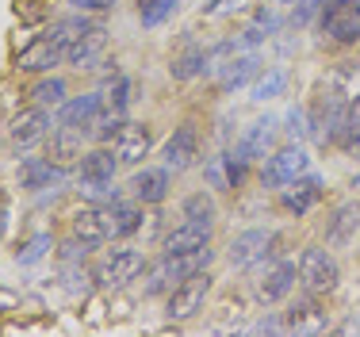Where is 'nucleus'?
I'll list each match as a JSON object with an SVG mask.
<instances>
[{
  "label": "nucleus",
  "mask_w": 360,
  "mask_h": 337,
  "mask_svg": "<svg viewBox=\"0 0 360 337\" xmlns=\"http://www.w3.org/2000/svg\"><path fill=\"white\" fill-rule=\"evenodd\" d=\"M295 276H299L295 265H276V269L257 284V299H261V303H280V299L295 288Z\"/></svg>",
  "instance_id": "nucleus-24"
},
{
  "label": "nucleus",
  "mask_w": 360,
  "mask_h": 337,
  "mask_svg": "<svg viewBox=\"0 0 360 337\" xmlns=\"http://www.w3.org/2000/svg\"><path fill=\"white\" fill-rule=\"evenodd\" d=\"M276 23H280V20H276V12H261L253 27H245V31H242V42H245V46H257V42H264L272 31H276Z\"/></svg>",
  "instance_id": "nucleus-35"
},
{
  "label": "nucleus",
  "mask_w": 360,
  "mask_h": 337,
  "mask_svg": "<svg viewBox=\"0 0 360 337\" xmlns=\"http://www.w3.org/2000/svg\"><path fill=\"white\" fill-rule=\"evenodd\" d=\"M322 34L338 46L360 42V0H330L322 8Z\"/></svg>",
  "instance_id": "nucleus-5"
},
{
  "label": "nucleus",
  "mask_w": 360,
  "mask_h": 337,
  "mask_svg": "<svg viewBox=\"0 0 360 337\" xmlns=\"http://www.w3.org/2000/svg\"><path fill=\"white\" fill-rule=\"evenodd\" d=\"M303 172H311V153H307L303 146H284V150H276L264 161L261 177L269 188H284L291 180H299Z\"/></svg>",
  "instance_id": "nucleus-6"
},
{
  "label": "nucleus",
  "mask_w": 360,
  "mask_h": 337,
  "mask_svg": "<svg viewBox=\"0 0 360 337\" xmlns=\"http://www.w3.org/2000/svg\"><path fill=\"white\" fill-rule=\"evenodd\" d=\"M242 169H245V158L242 153H234V158H211L207 161V180L211 188H219V192H230V188H238V180H242Z\"/></svg>",
  "instance_id": "nucleus-25"
},
{
  "label": "nucleus",
  "mask_w": 360,
  "mask_h": 337,
  "mask_svg": "<svg viewBox=\"0 0 360 337\" xmlns=\"http://www.w3.org/2000/svg\"><path fill=\"white\" fill-rule=\"evenodd\" d=\"M27 100L39 103V108H62V103L70 100V96H65V81H62V77H50V73L39 77V81L27 89Z\"/></svg>",
  "instance_id": "nucleus-30"
},
{
  "label": "nucleus",
  "mask_w": 360,
  "mask_h": 337,
  "mask_svg": "<svg viewBox=\"0 0 360 337\" xmlns=\"http://www.w3.org/2000/svg\"><path fill=\"white\" fill-rule=\"evenodd\" d=\"M161 161H165L169 172H184L200 161V138H195V127H176L173 138L161 146Z\"/></svg>",
  "instance_id": "nucleus-11"
},
{
  "label": "nucleus",
  "mask_w": 360,
  "mask_h": 337,
  "mask_svg": "<svg viewBox=\"0 0 360 337\" xmlns=\"http://www.w3.org/2000/svg\"><path fill=\"white\" fill-rule=\"evenodd\" d=\"M322 188H326L322 177H314V172H303L299 180H291V184L280 188V203H284L291 215H311L314 203L322 200Z\"/></svg>",
  "instance_id": "nucleus-12"
},
{
  "label": "nucleus",
  "mask_w": 360,
  "mask_h": 337,
  "mask_svg": "<svg viewBox=\"0 0 360 337\" xmlns=\"http://www.w3.org/2000/svg\"><path fill=\"white\" fill-rule=\"evenodd\" d=\"M115 169H119L115 150H104V146H96L81 158V180H115Z\"/></svg>",
  "instance_id": "nucleus-28"
},
{
  "label": "nucleus",
  "mask_w": 360,
  "mask_h": 337,
  "mask_svg": "<svg viewBox=\"0 0 360 337\" xmlns=\"http://www.w3.org/2000/svg\"><path fill=\"white\" fill-rule=\"evenodd\" d=\"M257 0H215V15H234V12H250Z\"/></svg>",
  "instance_id": "nucleus-37"
},
{
  "label": "nucleus",
  "mask_w": 360,
  "mask_h": 337,
  "mask_svg": "<svg viewBox=\"0 0 360 337\" xmlns=\"http://www.w3.org/2000/svg\"><path fill=\"white\" fill-rule=\"evenodd\" d=\"M176 0H139V20L142 27H161V23L173 15Z\"/></svg>",
  "instance_id": "nucleus-31"
},
{
  "label": "nucleus",
  "mask_w": 360,
  "mask_h": 337,
  "mask_svg": "<svg viewBox=\"0 0 360 337\" xmlns=\"http://www.w3.org/2000/svg\"><path fill=\"white\" fill-rule=\"evenodd\" d=\"M62 62H65V50L58 46V42H50L46 34H39V39L15 58V65H20L23 73H50V69L62 65Z\"/></svg>",
  "instance_id": "nucleus-16"
},
{
  "label": "nucleus",
  "mask_w": 360,
  "mask_h": 337,
  "mask_svg": "<svg viewBox=\"0 0 360 337\" xmlns=\"http://www.w3.org/2000/svg\"><path fill=\"white\" fill-rule=\"evenodd\" d=\"M50 134V111L39 108V103H31V108H23L20 115L8 123V138H12L20 150H31V146L46 142Z\"/></svg>",
  "instance_id": "nucleus-9"
},
{
  "label": "nucleus",
  "mask_w": 360,
  "mask_h": 337,
  "mask_svg": "<svg viewBox=\"0 0 360 337\" xmlns=\"http://www.w3.org/2000/svg\"><path fill=\"white\" fill-rule=\"evenodd\" d=\"M70 227H73V238L81 249H100L111 241V222H108L104 203H89V207H81V211H73Z\"/></svg>",
  "instance_id": "nucleus-7"
},
{
  "label": "nucleus",
  "mask_w": 360,
  "mask_h": 337,
  "mask_svg": "<svg viewBox=\"0 0 360 337\" xmlns=\"http://www.w3.org/2000/svg\"><path fill=\"white\" fill-rule=\"evenodd\" d=\"M104 46H108V31L100 27H92V31H84L81 39L73 42L70 50H65V65H77V69H92L104 58Z\"/></svg>",
  "instance_id": "nucleus-18"
},
{
  "label": "nucleus",
  "mask_w": 360,
  "mask_h": 337,
  "mask_svg": "<svg viewBox=\"0 0 360 337\" xmlns=\"http://www.w3.org/2000/svg\"><path fill=\"white\" fill-rule=\"evenodd\" d=\"M142 269H146V257L139 253V249L115 246V249H104V253L96 257L92 280H96L100 288H123V284H131Z\"/></svg>",
  "instance_id": "nucleus-2"
},
{
  "label": "nucleus",
  "mask_w": 360,
  "mask_h": 337,
  "mask_svg": "<svg viewBox=\"0 0 360 337\" xmlns=\"http://www.w3.org/2000/svg\"><path fill=\"white\" fill-rule=\"evenodd\" d=\"M207 295H211V276H207V269L184 276V280L169 291V303H165L169 322H188V318H195L203 310V303H207Z\"/></svg>",
  "instance_id": "nucleus-4"
},
{
  "label": "nucleus",
  "mask_w": 360,
  "mask_h": 337,
  "mask_svg": "<svg viewBox=\"0 0 360 337\" xmlns=\"http://www.w3.org/2000/svg\"><path fill=\"white\" fill-rule=\"evenodd\" d=\"M58 177H62V169L50 158H23L20 161V188H27V192H42V188H50Z\"/></svg>",
  "instance_id": "nucleus-21"
},
{
  "label": "nucleus",
  "mask_w": 360,
  "mask_h": 337,
  "mask_svg": "<svg viewBox=\"0 0 360 337\" xmlns=\"http://www.w3.org/2000/svg\"><path fill=\"white\" fill-rule=\"evenodd\" d=\"M100 111V92H89V96H73L58 108V127L65 131H77V134H89L92 131V119Z\"/></svg>",
  "instance_id": "nucleus-15"
},
{
  "label": "nucleus",
  "mask_w": 360,
  "mask_h": 337,
  "mask_svg": "<svg viewBox=\"0 0 360 337\" xmlns=\"http://www.w3.org/2000/svg\"><path fill=\"white\" fill-rule=\"evenodd\" d=\"M284 84H288V73H284V69H272V73H264L261 81L253 84V100H257V103L276 100L280 92H284Z\"/></svg>",
  "instance_id": "nucleus-33"
},
{
  "label": "nucleus",
  "mask_w": 360,
  "mask_h": 337,
  "mask_svg": "<svg viewBox=\"0 0 360 337\" xmlns=\"http://www.w3.org/2000/svg\"><path fill=\"white\" fill-rule=\"evenodd\" d=\"M360 234V203H341L338 211L326 219V246L330 249H349Z\"/></svg>",
  "instance_id": "nucleus-14"
},
{
  "label": "nucleus",
  "mask_w": 360,
  "mask_h": 337,
  "mask_svg": "<svg viewBox=\"0 0 360 337\" xmlns=\"http://www.w3.org/2000/svg\"><path fill=\"white\" fill-rule=\"evenodd\" d=\"M272 241H276L272 230H245V234H238L230 241L226 261L234 265V269H253V265H261L264 257L272 253Z\"/></svg>",
  "instance_id": "nucleus-10"
},
{
  "label": "nucleus",
  "mask_w": 360,
  "mask_h": 337,
  "mask_svg": "<svg viewBox=\"0 0 360 337\" xmlns=\"http://www.w3.org/2000/svg\"><path fill=\"white\" fill-rule=\"evenodd\" d=\"M81 196L89 203H104V207L119 203V188L111 180H81Z\"/></svg>",
  "instance_id": "nucleus-32"
},
{
  "label": "nucleus",
  "mask_w": 360,
  "mask_h": 337,
  "mask_svg": "<svg viewBox=\"0 0 360 337\" xmlns=\"http://www.w3.org/2000/svg\"><path fill=\"white\" fill-rule=\"evenodd\" d=\"M207 261H211V249L207 246L192 249V253H161V261L146 272V291H150V295H161V291L176 288L184 276L207 269Z\"/></svg>",
  "instance_id": "nucleus-1"
},
{
  "label": "nucleus",
  "mask_w": 360,
  "mask_h": 337,
  "mask_svg": "<svg viewBox=\"0 0 360 337\" xmlns=\"http://www.w3.org/2000/svg\"><path fill=\"white\" fill-rule=\"evenodd\" d=\"M211 241V222H180L176 230H169L165 241H161V253H192V249H203Z\"/></svg>",
  "instance_id": "nucleus-17"
},
{
  "label": "nucleus",
  "mask_w": 360,
  "mask_h": 337,
  "mask_svg": "<svg viewBox=\"0 0 360 337\" xmlns=\"http://www.w3.org/2000/svg\"><path fill=\"white\" fill-rule=\"evenodd\" d=\"M353 188H360V172H356V177H353Z\"/></svg>",
  "instance_id": "nucleus-40"
},
{
  "label": "nucleus",
  "mask_w": 360,
  "mask_h": 337,
  "mask_svg": "<svg viewBox=\"0 0 360 337\" xmlns=\"http://www.w3.org/2000/svg\"><path fill=\"white\" fill-rule=\"evenodd\" d=\"M46 246H50V238H46V234H39V238H31V241H27V249H23V253H20V261H23V265H31V261H39V257H42V253H46Z\"/></svg>",
  "instance_id": "nucleus-36"
},
{
  "label": "nucleus",
  "mask_w": 360,
  "mask_h": 337,
  "mask_svg": "<svg viewBox=\"0 0 360 337\" xmlns=\"http://www.w3.org/2000/svg\"><path fill=\"white\" fill-rule=\"evenodd\" d=\"M272 138H276V119H257V123H250L242 131V138H238V153H242L245 161L264 158L269 146H272Z\"/></svg>",
  "instance_id": "nucleus-19"
},
{
  "label": "nucleus",
  "mask_w": 360,
  "mask_h": 337,
  "mask_svg": "<svg viewBox=\"0 0 360 337\" xmlns=\"http://www.w3.org/2000/svg\"><path fill=\"white\" fill-rule=\"evenodd\" d=\"M211 69V54L203 46H184L173 54V65H169V73L176 77V81H192V77L207 73Z\"/></svg>",
  "instance_id": "nucleus-26"
},
{
  "label": "nucleus",
  "mask_w": 360,
  "mask_h": 337,
  "mask_svg": "<svg viewBox=\"0 0 360 337\" xmlns=\"http://www.w3.org/2000/svg\"><path fill=\"white\" fill-rule=\"evenodd\" d=\"M338 280H341V265L333 261L330 249H322V246L303 249V257H299V284L311 295H330L338 288Z\"/></svg>",
  "instance_id": "nucleus-3"
},
{
  "label": "nucleus",
  "mask_w": 360,
  "mask_h": 337,
  "mask_svg": "<svg viewBox=\"0 0 360 337\" xmlns=\"http://www.w3.org/2000/svg\"><path fill=\"white\" fill-rule=\"evenodd\" d=\"M77 12L92 15V12H108V8H115V0H73Z\"/></svg>",
  "instance_id": "nucleus-38"
},
{
  "label": "nucleus",
  "mask_w": 360,
  "mask_h": 337,
  "mask_svg": "<svg viewBox=\"0 0 360 337\" xmlns=\"http://www.w3.org/2000/svg\"><path fill=\"white\" fill-rule=\"evenodd\" d=\"M333 146L360 158V96L349 100L345 111H341V123H338V131H333Z\"/></svg>",
  "instance_id": "nucleus-22"
},
{
  "label": "nucleus",
  "mask_w": 360,
  "mask_h": 337,
  "mask_svg": "<svg viewBox=\"0 0 360 337\" xmlns=\"http://www.w3.org/2000/svg\"><path fill=\"white\" fill-rule=\"evenodd\" d=\"M46 158L54 161L58 169H70V165H81V134L77 131H65V127H58L54 134H50V150Z\"/></svg>",
  "instance_id": "nucleus-23"
},
{
  "label": "nucleus",
  "mask_w": 360,
  "mask_h": 337,
  "mask_svg": "<svg viewBox=\"0 0 360 337\" xmlns=\"http://www.w3.org/2000/svg\"><path fill=\"white\" fill-rule=\"evenodd\" d=\"M153 150V131L146 123H127L123 131L115 134V158L119 165H142V158H150Z\"/></svg>",
  "instance_id": "nucleus-13"
},
{
  "label": "nucleus",
  "mask_w": 360,
  "mask_h": 337,
  "mask_svg": "<svg viewBox=\"0 0 360 337\" xmlns=\"http://www.w3.org/2000/svg\"><path fill=\"white\" fill-rule=\"evenodd\" d=\"M284 4H295V0H284Z\"/></svg>",
  "instance_id": "nucleus-41"
},
{
  "label": "nucleus",
  "mask_w": 360,
  "mask_h": 337,
  "mask_svg": "<svg viewBox=\"0 0 360 337\" xmlns=\"http://www.w3.org/2000/svg\"><path fill=\"white\" fill-rule=\"evenodd\" d=\"M169 188H173L169 184V169H142L131 180V192L139 203H161L169 196Z\"/></svg>",
  "instance_id": "nucleus-20"
},
{
  "label": "nucleus",
  "mask_w": 360,
  "mask_h": 337,
  "mask_svg": "<svg viewBox=\"0 0 360 337\" xmlns=\"http://www.w3.org/2000/svg\"><path fill=\"white\" fill-rule=\"evenodd\" d=\"M184 219H192V222H211V219H215V200H211L207 192L188 196V200H184Z\"/></svg>",
  "instance_id": "nucleus-34"
},
{
  "label": "nucleus",
  "mask_w": 360,
  "mask_h": 337,
  "mask_svg": "<svg viewBox=\"0 0 360 337\" xmlns=\"http://www.w3.org/2000/svg\"><path fill=\"white\" fill-rule=\"evenodd\" d=\"M108 222H111V238H131L142 230V211L134 203H111Z\"/></svg>",
  "instance_id": "nucleus-29"
},
{
  "label": "nucleus",
  "mask_w": 360,
  "mask_h": 337,
  "mask_svg": "<svg viewBox=\"0 0 360 337\" xmlns=\"http://www.w3.org/2000/svg\"><path fill=\"white\" fill-rule=\"evenodd\" d=\"M4 227H8V219H4V207H0V234H4Z\"/></svg>",
  "instance_id": "nucleus-39"
},
{
  "label": "nucleus",
  "mask_w": 360,
  "mask_h": 337,
  "mask_svg": "<svg viewBox=\"0 0 360 337\" xmlns=\"http://www.w3.org/2000/svg\"><path fill=\"white\" fill-rule=\"evenodd\" d=\"M257 69H261V62H257V54H234L226 65H222V73H219V84L226 92H234V89H242V84H250L253 77H257Z\"/></svg>",
  "instance_id": "nucleus-27"
},
{
  "label": "nucleus",
  "mask_w": 360,
  "mask_h": 337,
  "mask_svg": "<svg viewBox=\"0 0 360 337\" xmlns=\"http://www.w3.org/2000/svg\"><path fill=\"white\" fill-rule=\"evenodd\" d=\"M284 330L288 333L319 337V333L330 330V314H326V307L311 295V291H307V295L295 299V303H288V310H284Z\"/></svg>",
  "instance_id": "nucleus-8"
}]
</instances>
